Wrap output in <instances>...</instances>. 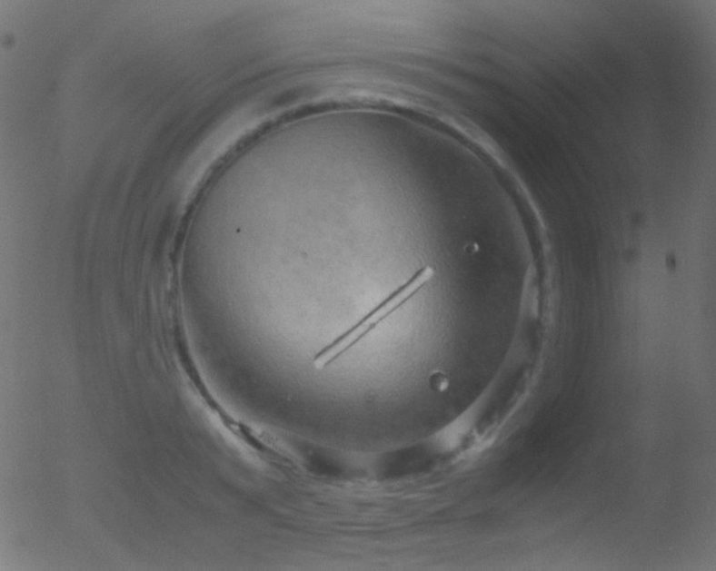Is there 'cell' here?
Here are the masks:
<instances>
[{"mask_svg": "<svg viewBox=\"0 0 716 571\" xmlns=\"http://www.w3.org/2000/svg\"><path fill=\"white\" fill-rule=\"evenodd\" d=\"M434 271L430 266L420 269L414 276L411 277L405 284L397 288L392 294L385 297L374 309H372L369 313L364 315L360 321H357L354 326L348 329L346 332L342 333L336 340L330 342L329 345L323 347V349L315 355L313 365L318 369H323L333 364L341 356L347 353L348 350L353 349L360 342L363 338H365L371 331H373L376 327L385 319L390 317L398 309L407 303L408 300L414 297L422 288L433 280Z\"/></svg>", "mask_w": 716, "mask_h": 571, "instance_id": "1", "label": "cell"}, {"mask_svg": "<svg viewBox=\"0 0 716 571\" xmlns=\"http://www.w3.org/2000/svg\"><path fill=\"white\" fill-rule=\"evenodd\" d=\"M431 385H433L434 389L443 391L448 387L447 378L442 376V374H438V376H434L431 379Z\"/></svg>", "mask_w": 716, "mask_h": 571, "instance_id": "2", "label": "cell"}]
</instances>
